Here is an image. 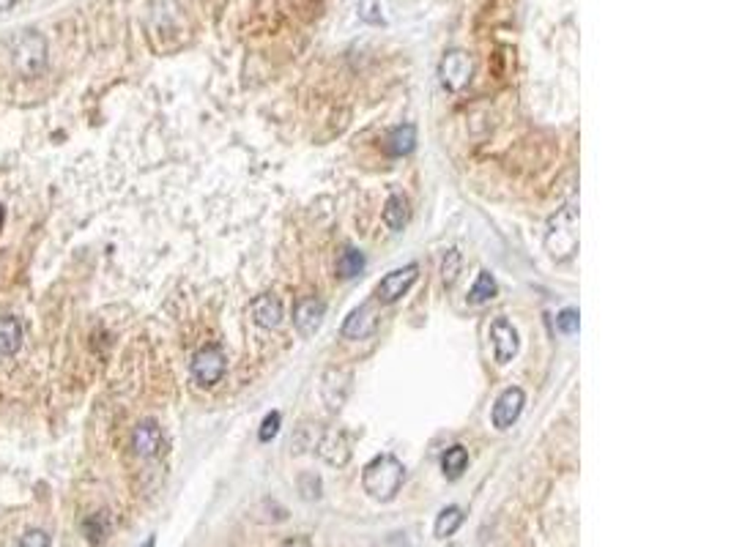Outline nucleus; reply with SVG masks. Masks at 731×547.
Masks as SVG:
<instances>
[{
	"instance_id": "f257e3e1",
	"label": "nucleus",
	"mask_w": 731,
	"mask_h": 547,
	"mask_svg": "<svg viewBox=\"0 0 731 547\" xmlns=\"http://www.w3.org/2000/svg\"><path fill=\"white\" fill-rule=\"evenodd\" d=\"M405 482V468L395 455H379L361 471V487L364 492L381 504H389Z\"/></svg>"
},
{
	"instance_id": "4468645a",
	"label": "nucleus",
	"mask_w": 731,
	"mask_h": 547,
	"mask_svg": "<svg viewBox=\"0 0 731 547\" xmlns=\"http://www.w3.org/2000/svg\"><path fill=\"white\" fill-rule=\"evenodd\" d=\"M249 315H252V320H255L260 328H269V332H272V328H280V326H283V317H285L283 301H280L274 293H264V296L252 299Z\"/></svg>"
},
{
	"instance_id": "aec40b11",
	"label": "nucleus",
	"mask_w": 731,
	"mask_h": 547,
	"mask_svg": "<svg viewBox=\"0 0 731 547\" xmlns=\"http://www.w3.org/2000/svg\"><path fill=\"white\" fill-rule=\"evenodd\" d=\"M441 468H444V476H449V479H460V476H463V471L468 468V449H466V447H460V444L449 447V449L441 455Z\"/></svg>"
},
{
	"instance_id": "9b49d317",
	"label": "nucleus",
	"mask_w": 731,
	"mask_h": 547,
	"mask_svg": "<svg viewBox=\"0 0 731 547\" xmlns=\"http://www.w3.org/2000/svg\"><path fill=\"white\" fill-rule=\"evenodd\" d=\"M376 328H379V312H376V307L373 304H361V307H356L345 317L340 334L345 340H368V337L376 334Z\"/></svg>"
},
{
	"instance_id": "ddd939ff",
	"label": "nucleus",
	"mask_w": 731,
	"mask_h": 547,
	"mask_svg": "<svg viewBox=\"0 0 731 547\" xmlns=\"http://www.w3.org/2000/svg\"><path fill=\"white\" fill-rule=\"evenodd\" d=\"M162 444H165V435H162V427L156 424L153 419H145L135 427L132 432V449L140 455V457H156L162 452Z\"/></svg>"
},
{
	"instance_id": "6e6552de",
	"label": "nucleus",
	"mask_w": 731,
	"mask_h": 547,
	"mask_svg": "<svg viewBox=\"0 0 731 547\" xmlns=\"http://www.w3.org/2000/svg\"><path fill=\"white\" fill-rule=\"evenodd\" d=\"M351 389H353V375L348 369L332 367V369L324 372V378H321V400L332 413L340 411L348 403Z\"/></svg>"
},
{
	"instance_id": "5701e85b",
	"label": "nucleus",
	"mask_w": 731,
	"mask_h": 547,
	"mask_svg": "<svg viewBox=\"0 0 731 547\" xmlns=\"http://www.w3.org/2000/svg\"><path fill=\"white\" fill-rule=\"evenodd\" d=\"M384 6L381 0H359V20L368 25H384Z\"/></svg>"
},
{
	"instance_id": "20e7f679",
	"label": "nucleus",
	"mask_w": 731,
	"mask_h": 547,
	"mask_svg": "<svg viewBox=\"0 0 731 547\" xmlns=\"http://www.w3.org/2000/svg\"><path fill=\"white\" fill-rule=\"evenodd\" d=\"M225 372H228V356L220 345H203L189 361V375L200 389H214L225 378Z\"/></svg>"
},
{
	"instance_id": "f8f14e48",
	"label": "nucleus",
	"mask_w": 731,
	"mask_h": 547,
	"mask_svg": "<svg viewBox=\"0 0 731 547\" xmlns=\"http://www.w3.org/2000/svg\"><path fill=\"white\" fill-rule=\"evenodd\" d=\"M324 315H326V304L321 299H301L293 309V326L301 337H312L321 328L324 323Z\"/></svg>"
},
{
	"instance_id": "a211bd4d",
	"label": "nucleus",
	"mask_w": 731,
	"mask_h": 547,
	"mask_svg": "<svg viewBox=\"0 0 731 547\" xmlns=\"http://www.w3.org/2000/svg\"><path fill=\"white\" fill-rule=\"evenodd\" d=\"M496 293H499V285H496V280H493V274H491V271H480V274H477V280H474V285L468 288L466 301H468V304H474V307H483V304L493 301Z\"/></svg>"
},
{
	"instance_id": "393cba45",
	"label": "nucleus",
	"mask_w": 731,
	"mask_h": 547,
	"mask_svg": "<svg viewBox=\"0 0 731 547\" xmlns=\"http://www.w3.org/2000/svg\"><path fill=\"white\" fill-rule=\"evenodd\" d=\"M579 309H564V312H559V317H556V328L561 334H576L579 332Z\"/></svg>"
},
{
	"instance_id": "1a4fd4ad",
	"label": "nucleus",
	"mask_w": 731,
	"mask_h": 547,
	"mask_svg": "<svg viewBox=\"0 0 731 547\" xmlns=\"http://www.w3.org/2000/svg\"><path fill=\"white\" fill-rule=\"evenodd\" d=\"M524 405H526L524 389H518V386L504 389V392L496 397L493 411H491L493 427H496V430H509V427L520 419V413H524Z\"/></svg>"
},
{
	"instance_id": "cd10ccee",
	"label": "nucleus",
	"mask_w": 731,
	"mask_h": 547,
	"mask_svg": "<svg viewBox=\"0 0 731 547\" xmlns=\"http://www.w3.org/2000/svg\"><path fill=\"white\" fill-rule=\"evenodd\" d=\"M85 534H91V542H101V534H104L101 517H91V520L85 523Z\"/></svg>"
},
{
	"instance_id": "0eeeda50",
	"label": "nucleus",
	"mask_w": 731,
	"mask_h": 547,
	"mask_svg": "<svg viewBox=\"0 0 731 547\" xmlns=\"http://www.w3.org/2000/svg\"><path fill=\"white\" fill-rule=\"evenodd\" d=\"M416 280H420V263H405V265L389 271L387 277L376 285V299L381 304H395L411 291V285Z\"/></svg>"
},
{
	"instance_id": "bb28decb",
	"label": "nucleus",
	"mask_w": 731,
	"mask_h": 547,
	"mask_svg": "<svg viewBox=\"0 0 731 547\" xmlns=\"http://www.w3.org/2000/svg\"><path fill=\"white\" fill-rule=\"evenodd\" d=\"M457 271H460V255H457V252H449V255L444 257V268H441L447 285H452V282L457 280Z\"/></svg>"
},
{
	"instance_id": "39448f33",
	"label": "nucleus",
	"mask_w": 731,
	"mask_h": 547,
	"mask_svg": "<svg viewBox=\"0 0 731 547\" xmlns=\"http://www.w3.org/2000/svg\"><path fill=\"white\" fill-rule=\"evenodd\" d=\"M312 449H316V455L324 463L343 468L351 460V438L337 427H318L316 430V441H312Z\"/></svg>"
},
{
	"instance_id": "f3484780",
	"label": "nucleus",
	"mask_w": 731,
	"mask_h": 547,
	"mask_svg": "<svg viewBox=\"0 0 731 547\" xmlns=\"http://www.w3.org/2000/svg\"><path fill=\"white\" fill-rule=\"evenodd\" d=\"M384 225L392 230V233H400L408 222V200L403 195H389L387 203H384Z\"/></svg>"
},
{
	"instance_id": "dca6fc26",
	"label": "nucleus",
	"mask_w": 731,
	"mask_h": 547,
	"mask_svg": "<svg viewBox=\"0 0 731 547\" xmlns=\"http://www.w3.org/2000/svg\"><path fill=\"white\" fill-rule=\"evenodd\" d=\"M22 348V323L14 315L0 317V356H14Z\"/></svg>"
},
{
	"instance_id": "f03ea898",
	"label": "nucleus",
	"mask_w": 731,
	"mask_h": 547,
	"mask_svg": "<svg viewBox=\"0 0 731 547\" xmlns=\"http://www.w3.org/2000/svg\"><path fill=\"white\" fill-rule=\"evenodd\" d=\"M545 249L553 260H570L579 252V208L576 200L564 203L545 228Z\"/></svg>"
},
{
	"instance_id": "c756f323",
	"label": "nucleus",
	"mask_w": 731,
	"mask_h": 547,
	"mask_svg": "<svg viewBox=\"0 0 731 547\" xmlns=\"http://www.w3.org/2000/svg\"><path fill=\"white\" fill-rule=\"evenodd\" d=\"M4 222H6V211H4V205H0V230H4Z\"/></svg>"
},
{
	"instance_id": "6ab92c4d",
	"label": "nucleus",
	"mask_w": 731,
	"mask_h": 547,
	"mask_svg": "<svg viewBox=\"0 0 731 547\" xmlns=\"http://www.w3.org/2000/svg\"><path fill=\"white\" fill-rule=\"evenodd\" d=\"M361 271H364V255H361V249L345 247V249L340 252V257H337V277L353 280V277H359Z\"/></svg>"
},
{
	"instance_id": "7ed1b4c3",
	"label": "nucleus",
	"mask_w": 731,
	"mask_h": 547,
	"mask_svg": "<svg viewBox=\"0 0 731 547\" xmlns=\"http://www.w3.org/2000/svg\"><path fill=\"white\" fill-rule=\"evenodd\" d=\"M12 64L22 77H39L47 66V39L36 30H22L12 41Z\"/></svg>"
},
{
	"instance_id": "7c9ffc66",
	"label": "nucleus",
	"mask_w": 731,
	"mask_h": 547,
	"mask_svg": "<svg viewBox=\"0 0 731 547\" xmlns=\"http://www.w3.org/2000/svg\"><path fill=\"white\" fill-rule=\"evenodd\" d=\"M140 547H156V539H153V536H151V539H145V542H143V544H140Z\"/></svg>"
},
{
	"instance_id": "c85d7f7f",
	"label": "nucleus",
	"mask_w": 731,
	"mask_h": 547,
	"mask_svg": "<svg viewBox=\"0 0 731 547\" xmlns=\"http://www.w3.org/2000/svg\"><path fill=\"white\" fill-rule=\"evenodd\" d=\"M20 4V0H0V12H9Z\"/></svg>"
},
{
	"instance_id": "423d86ee",
	"label": "nucleus",
	"mask_w": 731,
	"mask_h": 547,
	"mask_svg": "<svg viewBox=\"0 0 731 547\" xmlns=\"http://www.w3.org/2000/svg\"><path fill=\"white\" fill-rule=\"evenodd\" d=\"M472 74H474V61H472V55L463 49L447 52L439 64V80L449 93L463 91L468 82H472Z\"/></svg>"
},
{
	"instance_id": "412c9836",
	"label": "nucleus",
	"mask_w": 731,
	"mask_h": 547,
	"mask_svg": "<svg viewBox=\"0 0 731 547\" xmlns=\"http://www.w3.org/2000/svg\"><path fill=\"white\" fill-rule=\"evenodd\" d=\"M460 525H463V509H460V507H444V509L439 512L436 523H433V536H436V539H447V536H452Z\"/></svg>"
},
{
	"instance_id": "b1692460",
	"label": "nucleus",
	"mask_w": 731,
	"mask_h": 547,
	"mask_svg": "<svg viewBox=\"0 0 731 547\" xmlns=\"http://www.w3.org/2000/svg\"><path fill=\"white\" fill-rule=\"evenodd\" d=\"M280 424H283V416L277 411L266 413V419L260 421V430H257V438H260V444H269L272 438L280 432Z\"/></svg>"
},
{
	"instance_id": "2eb2a0df",
	"label": "nucleus",
	"mask_w": 731,
	"mask_h": 547,
	"mask_svg": "<svg viewBox=\"0 0 731 547\" xmlns=\"http://www.w3.org/2000/svg\"><path fill=\"white\" fill-rule=\"evenodd\" d=\"M384 148L389 156H408L413 148H416V126L413 124H400L395 126L387 140H384Z\"/></svg>"
},
{
	"instance_id": "a878e982",
	"label": "nucleus",
	"mask_w": 731,
	"mask_h": 547,
	"mask_svg": "<svg viewBox=\"0 0 731 547\" xmlns=\"http://www.w3.org/2000/svg\"><path fill=\"white\" fill-rule=\"evenodd\" d=\"M20 547H52V539H49V534H47V531L33 528V531H28V534L22 536Z\"/></svg>"
},
{
	"instance_id": "9d476101",
	"label": "nucleus",
	"mask_w": 731,
	"mask_h": 547,
	"mask_svg": "<svg viewBox=\"0 0 731 547\" xmlns=\"http://www.w3.org/2000/svg\"><path fill=\"white\" fill-rule=\"evenodd\" d=\"M491 345H493V356L499 364H509L518 356V348H520L518 328L504 315H499L491 323Z\"/></svg>"
},
{
	"instance_id": "4be33fe9",
	"label": "nucleus",
	"mask_w": 731,
	"mask_h": 547,
	"mask_svg": "<svg viewBox=\"0 0 731 547\" xmlns=\"http://www.w3.org/2000/svg\"><path fill=\"white\" fill-rule=\"evenodd\" d=\"M299 492H301V499H304V501H318V499H321V492H324L321 476H316V473H301V476H299Z\"/></svg>"
}]
</instances>
